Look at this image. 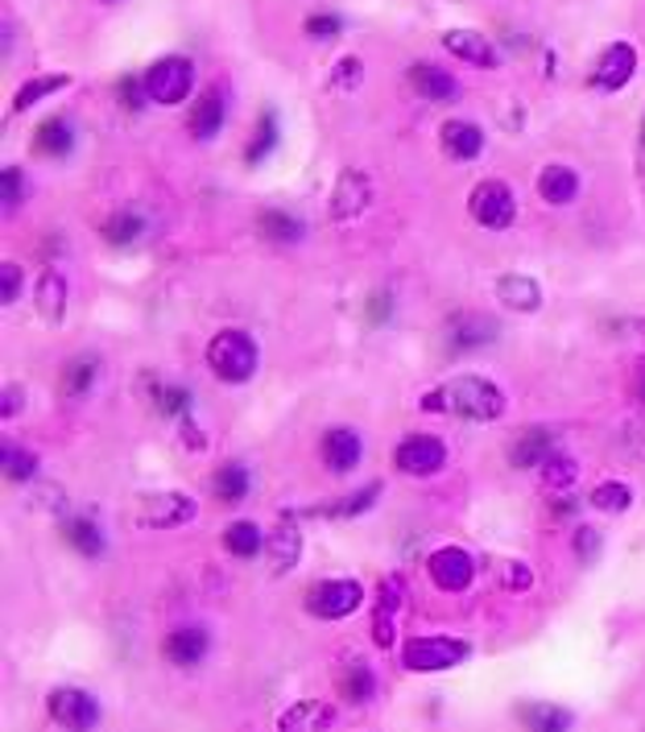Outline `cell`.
Here are the masks:
<instances>
[{
  "label": "cell",
  "instance_id": "6da1fadb",
  "mask_svg": "<svg viewBox=\"0 0 645 732\" xmlns=\"http://www.w3.org/2000/svg\"><path fill=\"white\" fill-rule=\"evenodd\" d=\"M422 414H451L468 422H497L505 414V394L488 377H456L418 398Z\"/></svg>",
  "mask_w": 645,
  "mask_h": 732
},
{
  "label": "cell",
  "instance_id": "7a4b0ae2",
  "mask_svg": "<svg viewBox=\"0 0 645 732\" xmlns=\"http://www.w3.org/2000/svg\"><path fill=\"white\" fill-rule=\"evenodd\" d=\"M257 364H261V352H257V344H252L249 332H220V335H211L208 369L220 381H224V385H245V381L257 373Z\"/></svg>",
  "mask_w": 645,
  "mask_h": 732
},
{
  "label": "cell",
  "instance_id": "3957f363",
  "mask_svg": "<svg viewBox=\"0 0 645 732\" xmlns=\"http://www.w3.org/2000/svg\"><path fill=\"white\" fill-rule=\"evenodd\" d=\"M468 654H472V646L459 637H410L401 646V667L414 670V674H438V670L459 667Z\"/></svg>",
  "mask_w": 645,
  "mask_h": 732
},
{
  "label": "cell",
  "instance_id": "277c9868",
  "mask_svg": "<svg viewBox=\"0 0 645 732\" xmlns=\"http://www.w3.org/2000/svg\"><path fill=\"white\" fill-rule=\"evenodd\" d=\"M195 87V66L183 54H170L146 71V96L153 104H183Z\"/></svg>",
  "mask_w": 645,
  "mask_h": 732
},
{
  "label": "cell",
  "instance_id": "5b68a950",
  "mask_svg": "<svg viewBox=\"0 0 645 732\" xmlns=\"http://www.w3.org/2000/svg\"><path fill=\"white\" fill-rule=\"evenodd\" d=\"M468 211L476 215L480 228L505 232V228H513V220H518V199H513L509 183H500V178H488V183H480V187L472 190V199H468Z\"/></svg>",
  "mask_w": 645,
  "mask_h": 732
},
{
  "label": "cell",
  "instance_id": "8992f818",
  "mask_svg": "<svg viewBox=\"0 0 645 732\" xmlns=\"http://www.w3.org/2000/svg\"><path fill=\"white\" fill-rule=\"evenodd\" d=\"M360 605H364V587L356 584V580H323L307 596V612L319 617V621H344Z\"/></svg>",
  "mask_w": 645,
  "mask_h": 732
},
{
  "label": "cell",
  "instance_id": "52a82bcc",
  "mask_svg": "<svg viewBox=\"0 0 645 732\" xmlns=\"http://www.w3.org/2000/svg\"><path fill=\"white\" fill-rule=\"evenodd\" d=\"M199 513V505L190 501L187 493H153L141 497L133 509V522L146 525V530H174V525H187Z\"/></svg>",
  "mask_w": 645,
  "mask_h": 732
},
{
  "label": "cell",
  "instance_id": "ba28073f",
  "mask_svg": "<svg viewBox=\"0 0 645 732\" xmlns=\"http://www.w3.org/2000/svg\"><path fill=\"white\" fill-rule=\"evenodd\" d=\"M50 720L63 729H96L100 724V699L91 691L79 687H59L50 691Z\"/></svg>",
  "mask_w": 645,
  "mask_h": 732
},
{
  "label": "cell",
  "instance_id": "9c48e42d",
  "mask_svg": "<svg viewBox=\"0 0 645 732\" xmlns=\"http://www.w3.org/2000/svg\"><path fill=\"white\" fill-rule=\"evenodd\" d=\"M426 575L431 584L443 592H463V587L476 580V559L463 550V546H438L435 555L426 559Z\"/></svg>",
  "mask_w": 645,
  "mask_h": 732
},
{
  "label": "cell",
  "instance_id": "30bf717a",
  "mask_svg": "<svg viewBox=\"0 0 645 732\" xmlns=\"http://www.w3.org/2000/svg\"><path fill=\"white\" fill-rule=\"evenodd\" d=\"M394 463L406 476H435L438 468L447 463V447L435 435H410V439L397 443Z\"/></svg>",
  "mask_w": 645,
  "mask_h": 732
},
{
  "label": "cell",
  "instance_id": "8fae6325",
  "mask_svg": "<svg viewBox=\"0 0 645 732\" xmlns=\"http://www.w3.org/2000/svg\"><path fill=\"white\" fill-rule=\"evenodd\" d=\"M369 203H373V178L364 170H344L332 190V215L335 220H356Z\"/></svg>",
  "mask_w": 645,
  "mask_h": 732
},
{
  "label": "cell",
  "instance_id": "7c38bea8",
  "mask_svg": "<svg viewBox=\"0 0 645 732\" xmlns=\"http://www.w3.org/2000/svg\"><path fill=\"white\" fill-rule=\"evenodd\" d=\"M633 71H637V50L629 42H612L600 54L596 71H592V84L600 87V91H621L633 79Z\"/></svg>",
  "mask_w": 645,
  "mask_h": 732
},
{
  "label": "cell",
  "instance_id": "4fadbf2b",
  "mask_svg": "<svg viewBox=\"0 0 645 732\" xmlns=\"http://www.w3.org/2000/svg\"><path fill=\"white\" fill-rule=\"evenodd\" d=\"M270 571L273 575H290L298 559H302V530L294 522V513H286L282 522L270 530Z\"/></svg>",
  "mask_w": 645,
  "mask_h": 732
},
{
  "label": "cell",
  "instance_id": "5bb4252c",
  "mask_svg": "<svg viewBox=\"0 0 645 732\" xmlns=\"http://www.w3.org/2000/svg\"><path fill=\"white\" fill-rule=\"evenodd\" d=\"M443 46H447L456 59H463L468 66H497L500 63L497 46L488 42L484 34H476V29H447V34H443Z\"/></svg>",
  "mask_w": 645,
  "mask_h": 732
},
{
  "label": "cell",
  "instance_id": "9a60e30c",
  "mask_svg": "<svg viewBox=\"0 0 645 732\" xmlns=\"http://www.w3.org/2000/svg\"><path fill=\"white\" fill-rule=\"evenodd\" d=\"M360 435H356L352 426H332L327 435H323V463L332 468V472H352L356 463H360Z\"/></svg>",
  "mask_w": 645,
  "mask_h": 732
},
{
  "label": "cell",
  "instance_id": "2e32d148",
  "mask_svg": "<svg viewBox=\"0 0 645 732\" xmlns=\"http://www.w3.org/2000/svg\"><path fill=\"white\" fill-rule=\"evenodd\" d=\"M406 600V584L389 575V580H381V592H376V625H373V637L376 646H394V612L401 608Z\"/></svg>",
  "mask_w": 645,
  "mask_h": 732
},
{
  "label": "cell",
  "instance_id": "e0dca14e",
  "mask_svg": "<svg viewBox=\"0 0 645 732\" xmlns=\"http://www.w3.org/2000/svg\"><path fill=\"white\" fill-rule=\"evenodd\" d=\"M166 658L174 662V667H199L203 658H208V649H211V637L203 633V629H174L166 637Z\"/></svg>",
  "mask_w": 645,
  "mask_h": 732
},
{
  "label": "cell",
  "instance_id": "ac0fdd59",
  "mask_svg": "<svg viewBox=\"0 0 645 732\" xmlns=\"http://www.w3.org/2000/svg\"><path fill=\"white\" fill-rule=\"evenodd\" d=\"M538 195L542 203H550V208H567L580 195V174L571 166H546L538 174Z\"/></svg>",
  "mask_w": 645,
  "mask_h": 732
},
{
  "label": "cell",
  "instance_id": "d6986e66",
  "mask_svg": "<svg viewBox=\"0 0 645 732\" xmlns=\"http://www.w3.org/2000/svg\"><path fill=\"white\" fill-rule=\"evenodd\" d=\"M497 298L509 307V311H538L542 307V286L534 282V277H525V273H505L497 282Z\"/></svg>",
  "mask_w": 645,
  "mask_h": 732
},
{
  "label": "cell",
  "instance_id": "ffe728a7",
  "mask_svg": "<svg viewBox=\"0 0 645 732\" xmlns=\"http://www.w3.org/2000/svg\"><path fill=\"white\" fill-rule=\"evenodd\" d=\"M410 87H414L422 100H435V104H443V100H456V96H459L456 79H451L447 71L431 66V63H414V66H410Z\"/></svg>",
  "mask_w": 645,
  "mask_h": 732
},
{
  "label": "cell",
  "instance_id": "44dd1931",
  "mask_svg": "<svg viewBox=\"0 0 645 732\" xmlns=\"http://www.w3.org/2000/svg\"><path fill=\"white\" fill-rule=\"evenodd\" d=\"M443 149L456 158V162H472L484 149V128L472 121H447L443 125Z\"/></svg>",
  "mask_w": 645,
  "mask_h": 732
},
{
  "label": "cell",
  "instance_id": "7402d4cb",
  "mask_svg": "<svg viewBox=\"0 0 645 732\" xmlns=\"http://www.w3.org/2000/svg\"><path fill=\"white\" fill-rule=\"evenodd\" d=\"M555 451V435L546 431V426H534V431H521V439L513 443V451H509V460L518 472H530V468H542V460Z\"/></svg>",
  "mask_w": 645,
  "mask_h": 732
},
{
  "label": "cell",
  "instance_id": "603a6c76",
  "mask_svg": "<svg viewBox=\"0 0 645 732\" xmlns=\"http://www.w3.org/2000/svg\"><path fill=\"white\" fill-rule=\"evenodd\" d=\"M451 348L463 352V348H480V344H488L493 335H497V323L488 319V314H459L451 319Z\"/></svg>",
  "mask_w": 645,
  "mask_h": 732
},
{
  "label": "cell",
  "instance_id": "cb8c5ba5",
  "mask_svg": "<svg viewBox=\"0 0 645 732\" xmlns=\"http://www.w3.org/2000/svg\"><path fill=\"white\" fill-rule=\"evenodd\" d=\"M75 149V128L66 125L63 116H50L38 125L34 133V153H42V158H66Z\"/></svg>",
  "mask_w": 645,
  "mask_h": 732
},
{
  "label": "cell",
  "instance_id": "d4e9b609",
  "mask_svg": "<svg viewBox=\"0 0 645 732\" xmlns=\"http://www.w3.org/2000/svg\"><path fill=\"white\" fill-rule=\"evenodd\" d=\"M518 720L534 732H562L575 724V716L555 704H518Z\"/></svg>",
  "mask_w": 645,
  "mask_h": 732
},
{
  "label": "cell",
  "instance_id": "484cf974",
  "mask_svg": "<svg viewBox=\"0 0 645 732\" xmlns=\"http://www.w3.org/2000/svg\"><path fill=\"white\" fill-rule=\"evenodd\" d=\"M211 488H215V501L236 505L249 497V468L245 463H220L215 476H211Z\"/></svg>",
  "mask_w": 645,
  "mask_h": 732
},
{
  "label": "cell",
  "instance_id": "4316f807",
  "mask_svg": "<svg viewBox=\"0 0 645 732\" xmlns=\"http://www.w3.org/2000/svg\"><path fill=\"white\" fill-rule=\"evenodd\" d=\"M220 128H224V100H220V91H208V96L195 104V112H190V137L211 141Z\"/></svg>",
  "mask_w": 645,
  "mask_h": 732
},
{
  "label": "cell",
  "instance_id": "83f0119b",
  "mask_svg": "<svg viewBox=\"0 0 645 732\" xmlns=\"http://www.w3.org/2000/svg\"><path fill=\"white\" fill-rule=\"evenodd\" d=\"M63 538L84 559H96V555H104V534H100V525L91 522V518H66L63 522Z\"/></svg>",
  "mask_w": 645,
  "mask_h": 732
},
{
  "label": "cell",
  "instance_id": "f1b7e54d",
  "mask_svg": "<svg viewBox=\"0 0 645 732\" xmlns=\"http://www.w3.org/2000/svg\"><path fill=\"white\" fill-rule=\"evenodd\" d=\"M38 311L50 319V323H59L66 314V282H63V273H54V270H46L42 277H38Z\"/></svg>",
  "mask_w": 645,
  "mask_h": 732
},
{
  "label": "cell",
  "instance_id": "f546056e",
  "mask_svg": "<svg viewBox=\"0 0 645 732\" xmlns=\"http://www.w3.org/2000/svg\"><path fill=\"white\" fill-rule=\"evenodd\" d=\"M224 546H228V555H236V559H257L261 546H265V534L252 522H232L228 530H224Z\"/></svg>",
  "mask_w": 645,
  "mask_h": 732
},
{
  "label": "cell",
  "instance_id": "4dcf8cb0",
  "mask_svg": "<svg viewBox=\"0 0 645 732\" xmlns=\"http://www.w3.org/2000/svg\"><path fill=\"white\" fill-rule=\"evenodd\" d=\"M141 232H146V220H141L137 211H116V215H108L104 220V240L108 245H116V249L141 240Z\"/></svg>",
  "mask_w": 645,
  "mask_h": 732
},
{
  "label": "cell",
  "instance_id": "1f68e13d",
  "mask_svg": "<svg viewBox=\"0 0 645 732\" xmlns=\"http://www.w3.org/2000/svg\"><path fill=\"white\" fill-rule=\"evenodd\" d=\"M335 720V711L319 699H302L298 708H290L282 716V729H327Z\"/></svg>",
  "mask_w": 645,
  "mask_h": 732
},
{
  "label": "cell",
  "instance_id": "d6a6232c",
  "mask_svg": "<svg viewBox=\"0 0 645 732\" xmlns=\"http://www.w3.org/2000/svg\"><path fill=\"white\" fill-rule=\"evenodd\" d=\"M339 691H344L348 704H369L376 695V674L364 662H352V667L344 670V679H339Z\"/></svg>",
  "mask_w": 645,
  "mask_h": 732
},
{
  "label": "cell",
  "instance_id": "836d02e7",
  "mask_svg": "<svg viewBox=\"0 0 645 732\" xmlns=\"http://www.w3.org/2000/svg\"><path fill=\"white\" fill-rule=\"evenodd\" d=\"M96 377H100V360H96V356H79V360H71V364H66L63 394L66 398H84Z\"/></svg>",
  "mask_w": 645,
  "mask_h": 732
},
{
  "label": "cell",
  "instance_id": "e575fe53",
  "mask_svg": "<svg viewBox=\"0 0 645 732\" xmlns=\"http://www.w3.org/2000/svg\"><path fill=\"white\" fill-rule=\"evenodd\" d=\"M71 84V75H42V79H29V84L13 96V112H29V108L46 100V96H54V91H63Z\"/></svg>",
  "mask_w": 645,
  "mask_h": 732
},
{
  "label": "cell",
  "instance_id": "d590c367",
  "mask_svg": "<svg viewBox=\"0 0 645 732\" xmlns=\"http://www.w3.org/2000/svg\"><path fill=\"white\" fill-rule=\"evenodd\" d=\"M261 232L277 240V245H294V240H302V220H294L290 211H261Z\"/></svg>",
  "mask_w": 645,
  "mask_h": 732
},
{
  "label": "cell",
  "instance_id": "8d00e7d4",
  "mask_svg": "<svg viewBox=\"0 0 645 732\" xmlns=\"http://www.w3.org/2000/svg\"><path fill=\"white\" fill-rule=\"evenodd\" d=\"M592 505H596L600 513H624V509L633 505V488L621 481H604L592 488Z\"/></svg>",
  "mask_w": 645,
  "mask_h": 732
},
{
  "label": "cell",
  "instance_id": "74e56055",
  "mask_svg": "<svg viewBox=\"0 0 645 732\" xmlns=\"http://www.w3.org/2000/svg\"><path fill=\"white\" fill-rule=\"evenodd\" d=\"M273 146H277V116H273V112H265V116H261V125H257V133H252L249 149H245V162H249V166L265 162Z\"/></svg>",
  "mask_w": 645,
  "mask_h": 732
},
{
  "label": "cell",
  "instance_id": "f35d334b",
  "mask_svg": "<svg viewBox=\"0 0 645 732\" xmlns=\"http://www.w3.org/2000/svg\"><path fill=\"white\" fill-rule=\"evenodd\" d=\"M381 488L385 484L381 481H373V484H364V488H356L352 497H344L339 505H332V509H323L327 518H356V513H364V509H373L376 505V497H381Z\"/></svg>",
  "mask_w": 645,
  "mask_h": 732
},
{
  "label": "cell",
  "instance_id": "ab89813d",
  "mask_svg": "<svg viewBox=\"0 0 645 732\" xmlns=\"http://www.w3.org/2000/svg\"><path fill=\"white\" fill-rule=\"evenodd\" d=\"M0 463H4V476H9V481H34V476H38V456L25 451V447H4V451H0Z\"/></svg>",
  "mask_w": 645,
  "mask_h": 732
},
{
  "label": "cell",
  "instance_id": "60d3db41",
  "mask_svg": "<svg viewBox=\"0 0 645 732\" xmlns=\"http://www.w3.org/2000/svg\"><path fill=\"white\" fill-rule=\"evenodd\" d=\"M575 460L571 456H562V451H550L546 460H542V481L550 484V488H567V484L575 481Z\"/></svg>",
  "mask_w": 645,
  "mask_h": 732
},
{
  "label": "cell",
  "instance_id": "b9f144b4",
  "mask_svg": "<svg viewBox=\"0 0 645 732\" xmlns=\"http://www.w3.org/2000/svg\"><path fill=\"white\" fill-rule=\"evenodd\" d=\"M497 580L505 587H513V592H521V587H530V580H534V571L525 563H518V559H500L497 563Z\"/></svg>",
  "mask_w": 645,
  "mask_h": 732
},
{
  "label": "cell",
  "instance_id": "7bdbcfd3",
  "mask_svg": "<svg viewBox=\"0 0 645 732\" xmlns=\"http://www.w3.org/2000/svg\"><path fill=\"white\" fill-rule=\"evenodd\" d=\"M600 530H592V525H580L575 530V555H580V563H596L600 559Z\"/></svg>",
  "mask_w": 645,
  "mask_h": 732
},
{
  "label": "cell",
  "instance_id": "ee69618b",
  "mask_svg": "<svg viewBox=\"0 0 645 732\" xmlns=\"http://www.w3.org/2000/svg\"><path fill=\"white\" fill-rule=\"evenodd\" d=\"M22 195H25V178L17 166H4V178H0V199H4V208H22Z\"/></svg>",
  "mask_w": 645,
  "mask_h": 732
},
{
  "label": "cell",
  "instance_id": "f6af8a7d",
  "mask_svg": "<svg viewBox=\"0 0 645 732\" xmlns=\"http://www.w3.org/2000/svg\"><path fill=\"white\" fill-rule=\"evenodd\" d=\"M158 410H162V414H187L190 394L183 385H166V389H158Z\"/></svg>",
  "mask_w": 645,
  "mask_h": 732
},
{
  "label": "cell",
  "instance_id": "bcb514c9",
  "mask_svg": "<svg viewBox=\"0 0 645 732\" xmlns=\"http://www.w3.org/2000/svg\"><path fill=\"white\" fill-rule=\"evenodd\" d=\"M17 294H22V265L4 261L0 265V302L9 307V302H17Z\"/></svg>",
  "mask_w": 645,
  "mask_h": 732
},
{
  "label": "cell",
  "instance_id": "7dc6e473",
  "mask_svg": "<svg viewBox=\"0 0 645 732\" xmlns=\"http://www.w3.org/2000/svg\"><path fill=\"white\" fill-rule=\"evenodd\" d=\"M344 29V22L339 17H332V13H314V17H307V38H335Z\"/></svg>",
  "mask_w": 645,
  "mask_h": 732
},
{
  "label": "cell",
  "instance_id": "c3c4849f",
  "mask_svg": "<svg viewBox=\"0 0 645 732\" xmlns=\"http://www.w3.org/2000/svg\"><path fill=\"white\" fill-rule=\"evenodd\" d=\"M360 79H364V63L360 59H339V66H335V87H360Z\"/></svg>",
  "mask_w": 645,
  "mask_h": 732
},
{
  "label": "cell",
  "instance_id": "681fc988",
  "mask_svg": "<svg viewBox=\"0 0 645 732\" xmlns=\"http://www.w3.org/2000/svg\"><path fill=\"white\" fill-rule=\"evenodd\" d=\"M141 91H146V84H137L133 75L121 79V100H125V108H141Z\"/></svg>",
  "mask_w": 645,
  "mask_h": 732
},
{
  "label": "cell",
  "instance_id": "f907efd6",
  "mask_svg": "<svg viewBox=\"0 0 645 732\" xmlns=\"http://www.w3.org/2000/svg\"><path fill=\"white\" fill-rule=\"evenodd\" d=\"M17 410H22V389H17V385H9V389L0 394V414H4V419H13Z\"/></svg>",
  "mask_w": 645,
  "mask_h": 732
},
{
  "label": "cell",
  "instance_id": "816d5d0a",
  "mask_svg": "<svg viewBox=\"0 0 645 732\" xmlns=\"http://www.w3.org/2000/svg\"><path fill=\"white\" fill-rule=\"evenodd\" d=\"M183 443H187L190 451H199V447H208V439L199 435V426H195V422H190V419H183Z\"/></svg>",
  "mask_w": 645,
  "mask_h": 732
},
{
  "label": "cell",
  "instance_id": "f5cc1de1",
  "mask_svg": "<svg viewBox=\"0 0 645 732\" xmlns=\"http://www.w3.org/2000/svg\"><path fill=\"white\" fill-rule=\"evenodd\" d=\"M637 394H642V401H645V369H642V381H637Z\"/></svg>",
  "mask_w": 645,
  "mask_h": 732
},
{
  "label": "cell",
  "instance_id": "db71d44e",
  "mask_svg": "<svg viewBox=\"0 0 645 732\" xmlns=\"http://www.w3.org/2000/svg\"><path fill=\"white\" fill-rule=\"evenodd\" d=\"M642 141H645V125H642Z\"/></svg>",
  "mask_w": 645,
  "mask_h": 732
}]
</instances>
